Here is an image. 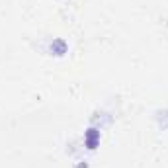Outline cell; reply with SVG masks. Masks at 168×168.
I'll return each instance as SVG.
<instances>
[{
  "label": "cell",
  "instance_id": "6da1fadb",
  "mask_svg": "<svg viewBox=\"0 0 168 168\" xmlns=\"http://www.w3.org/2000/svg\"><path fill=\"white\" fill-rule=\"evenodd\" d=\"M86 141H88V147L90 149L96 147V141H98V131L96 129H90V131L86 133Z\"/></svg>",
  "mask_w": 168,
  "mask_h": 168
},
{
  "label": "cell",
  "instance_id": "7a4b0ae2",
  "mask_svg": "<svg viewBox=\"0 0 168 168\" xmlns=\"http://www.w3.org/2000/svg\"><path fill=\"white\" fill-rule=\"evenodd\" d=\"M53 47H55V49H57V51H59V53H57V55H63V53H65V51H67V45H65V41H61V39H59V41H55V43H53V45H51V49H53Z\"/></svg>",
  "mask_w": 168,
  "mask_h": 168
}]
</instances>
